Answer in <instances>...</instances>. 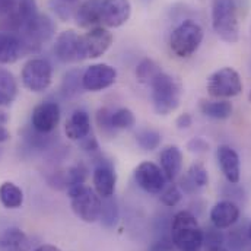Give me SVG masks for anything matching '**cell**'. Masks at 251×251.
Instances as JSON below:
<instances>
[{
  "instance_id": "cell-1",
  "label": "cell",
  "mask_w": 251,
  "mask_h": 251,
  "mask_svg": "<svg viewBox=\"0 0 251 251\" xmlns=\"http://www.w3.org/2000/svg\"><path fill=\"white\" fill-rule=\"evenodd\" d=\"M240 7L235 0H213L212 1V26L218 37L228 43L235 44L240 38Z\"/></svg>"
},
{
  "instance_id": "cell-2",
  "label": "cell",
  "mask_w": 251,
  "mask_h": 251,
  "mask_svg": "<svg viewBox=\"0 0 251 251\" xmlns=\"http://www.w3.org/2000/svg\"><path fill=\"white\" fill-rule=\"evenodd\" d=\"M171 240L180 251H199L203 247V229L191 212L180 210L173 216Z\"/></svg>"
},
{
  "instance_id": "cell-3",
  "label": "cell",
  "mask_w": 251,
  "mask_h": 251,
  "mask_svg": "<svg viewBox=\"0 0 251 251\" xmlns=\"http://www.w3.org/2000/svg\"><path fill=\"white\" fill-rule=\"evenodd\" d=\"M152 89V104L159 116H168L176 111L181 100V85L171 75L161 72L149 83Z\"/></svg>"
},
{
  "instance_id": "cell-4",
  "label": "cell",
  "mask_w": 251,
  "mask_h": 251,
  "mask_svg": "<svg viewBox=\"0 0 251 251\" xmlns=\"http://www.w3.org/2000/svg\"><path fill=\"white\" fill-rule=\"evenodd\" d=\"M201 41H203L201 26L193 19H186L178 26H176L174 31L171 32L170 49L177 57L187 59L199 50Z\"/></svg>"
},
{
  "instance_id": "cell-5",
  "label": "cell",
  "mask_w": 251,
  "mask_h": 251,
  "mask_svg": "<svg viewBox=\"0 0 251 251\" xmlns=\"http://www.w3.org/2000/svg\"><path fill=\"white\" fill-rule=\"evenodd\" d=\"M70 206L73 213L86 224H94L100 219L102 199L97 194L94 188L85 184L76 186L67 190Z\"/></svg>"
},
{
  "instance_id": "cell-6",
  "label": "cell",
  "mask_w": 251,
  "mask_h": 251,
  "mask_svg": "<svg viewBox=\"0 0 251 251\" xmlns=\"http://www.w3.org/2000/svg\"><path fill=\"white\" fill-rule=\"evenodd\" d=\"M54 32H56V25L53 19L47 15L38 13L34 19L25 22L16 35L22 38L28 51L31 53V51H37L43 43L49 41L54 35Z\"/></svg>"
},
{
  "instance_id": "cell-7",
  "label": "cell",
  "mask_w": 251,
  "mask_h": 251,
  "mask_svg": "<svg viewBox=\"0 0 251 251\" xmlns=\"http://www.w3.org/2000/svg\"><path fill=\"white\" fill-rule=\"evenodd\" d=\"M206 88L213 98H232L243 92V82L235 69L222 67L209 76Z\"/></svg>"
},
{
  "instance_id": "cell-8",
  "label": "cell",
  "mask_w": 251,
  "mask_h": 251,
  "mask_svg": "<svg viewBox=\"0 0 251 251\" xmlns=\"http://www.w3.org/2000/svg\"><path fill=\"white\" fill-rule=\"evenodd\" d=\"M24 86L31 92H44L53 80V67L44 59H31L24 64L21 72Z\"/></svg>"
},
{
  "instance_id": "cell-9",
  "label": "cell",
  "mask_w": 251,
  "mask_h": 251,
  "mask_svg": "<svg viewBox=\"0 0 251 251\" xmlns=\"http://www.w3.org/2000/svg\"><path fill=\"white\" fill-rule=\"evenodd\" d=\"M117 80V70L107 64V63H97L86 67V70L82 75V86L85 91L91 92H100L111 85H114Z\"/></svg>"
},
{
  "instance_id": "cell-10",
  "label": "cell",
  "mask_w": 251,
  "mask_h": 251,
  "mask_svg": "<svg viewBox=\"0 0 251 251\" xmlns=\"http://www.w3.org/2000/svg\"><path fill=\"white\" fill-rule=\"evenodd\" d=\"M54 56L62 63H76L85 60L82 49V35L73 29H66L59 34L54 44Z\"/></svg>"
},
{
  "instance_id": "cell-11",
  "label": "cell",
  "mask_w": 251,
  "mask_h": 251,
  "mask_svg": "<svg viewBox=\"0 0 251 251\" xmlns=\"http://www.w3.org/2000/svg\"><path fill=\"white\" fill-rule=\"evenodd\" d=\"M134 181L142 190H145L146 193H152V194H159L167 186V178L161 167L149 161H145L136 167Z\"/></svg>"
},
{
  "instance_id": "cell-12",
  "label": "cell",
  "mask_w": 251,
  "mask_h": 251,
  "mask_svg": "<svg viewBox=\"0 0 251 251\" xmlns=\"http://www.w3.org/2000/svg\"><path fill=\"white\" fill-rule=\"evenodd\" d=\"M114 41L113 34L104 26H95L82 35V49L85 59H98L108 51Z\"/></svg>"
},
{
  "instance_id": "cell-13",
  "label": "cell",
  "mask_w": 251,
  "mask_h": 251,
  "mask_svg": "<svg viewBox=\"0 0 251 251\" xmlns=\"http://www.w3.org/2000/svg\"><path fill=\"white\" fill-rule=\"evenodd\" d=\"M60 122V107L56 101L38 104L31 114V126L41 133H51Z\"/></svg>"
},
{
  "instance_id": "cell-14",
  "label": "cell",
  "mask_w": 251,
  "mask_h": 251,
  "mask_svg": "<svg viewBox=\"0 0 251 251\" xmlns=\"http://www.w3.org/2000/svg\"><path fill=\"white\" fill-rule=\"evenodd\" d=\"M131 15L130 0H104L101 24L107 28H119L125 25Z\"/></svg>"
},
{
  "instance_id": "cell-15",
  "label": "cell",
  "mask_w": 251,
  "mask_h": 251,
  "mask_svg": "<svg viewBox=\"0 0 251 251\" xmlns=\"http://www.w3.org/2000/svg\"><path fill=\"white\" fill-rule=\"evenodd\" d=\"M92 183H94V190L101 199L114 196L116 184H117V174L111 162L101 161L97 164L92 173Z\"/></svg>"
},
{
  "instance_id": "cell-16",
  "label": "cell",
  "mask_w": 251,
  "mask_h": 251,
  "mask_svg": "<svg viewBox=\"0 0 251 251\" xmlns=\"http://www.w3.org/2000/svg\"><path fill=\"white\" fill-rule=\"evenodd\" d=\"M212 225L219 229L232 228L240 221V207L232 200H221L210 209Z\"/></svg>"
},
{
  "instance_id": "cell-17",
  "label": "cell",
  "mask_w": 251,
  "mask_h": 251,
  "mask_svg": "<svg viewBox=\"0 0 251 251\" xmlns=\"http://www.w3.org/2000/svg\"><path fill=\"white\" fill-rule=\"evenodd\" d=\"M29 53L22 38L12 32H0V64L18 62L24 54Z\"/></svg>"
},
{
  "instance_id": "cell-18",
  "label": "cell",
  "mask_w": 251,
  "mask_h": 251,
  "mask_svg": "<svg viewBox=\"0 0 251 251\" xmlns=\"http://www.w3.org/2000/svg\"><path fill=\"white\" fill-rule=\"evenodd\" d=\"M216 158L221 167V171L224 173L228 183L238 184L240 176H241V167H240V156L238 153L228 145H221L216 151Z\"/></svg>"
},
{
  "instance_id": "cell-19",
  "label": "cell",
  "mask_w": 251,
  "mask_h": 251,
  "mask_svg": "<svg viewBox=\"0 0 251 251\" xmlns=\"http://www.w3.org/2000/svg\"><path fill=\"white\" fill-rule=\"evenodd\" d=\"M104 0H85L75 9V21L82 28H95L101 24Z\"/></svg>"
},
{
  "instance_id": "cell-20",
  "label": "cell",
  "mask_w": 251,
  "mask_h": 251,
  "mask_svg": "<svg viewBox=\"0 0 251 251\" xmlns=\"http://www.w3.org/2000/svg\"><path fill=\"white\" fill-rule=\"evenodd\" d=\"M66 137L75 142L91 134V117L85 110H75L64 123Z\"/></svg>"
},
{
  "instance_id": "cell-21",
  "label": "cell",
  "mask_w": 251,
  "mask_h": 251,
  "mask_svg": "<svg viewBox=\"0 0 251 251\" xmlns=\"http://www.w3.org/2000/svg\"><path fill=\"white\" fill-rule=\"evenodd\" d=\"M161 161V170L167 178V181L174 183V180L178 177L181 167H183V153L178 146H167L159 156Z\"/></svg>"
},
{
  "instance_id": "cell-22",
  "label": "cell",
  "mask_w": 251,
  "mask_h": 251,
  "mask_svg": "<svg viewBox=\"0 0 251 251\" xmlns=\"http://www.w3.org/2000/svg\"><path fill=\"white\" fill-rule=\"evenodd\" d=\"M31 238L19 228H6L0 232V251H29Z\"/></svg>"
},
{
  "instance_id": "cell-23",
  "label": "cell",
  "mask_w": 251,
  "mask_h": 251,
  "mask_svg": "<svg viewBox=\"0 0 251 251\" xmlns=\"http://www.w3.org/2000/svg\"><path fill=\"white\" fill-rule=\"evenodd\" d=\"M209 183V176L206 168L203 167V164H193L186 176L180 180V186L181 191H184L186 194H194L197 193L200 188H203Z\"/></svg>"
},
{
  "instance_id": "cell-24",
  "label": "cell",
  "mask_w": 251,
  "mask_h": 251,
  "mask_svg": "<svg viewBox=\"0 0 251 251\" xmlns=\"http://www.w3.org/2000/svg\"><path fill=\"white\" fill-rule=\"evenodd\" d=\"M18 97V83L15 76L4 69H0V107L10 105Z\"/></svg>"
},
{
  "instance_id": "cell-25",
  "label": "cell",
  "mask_w": 251,
  "mask_h": 251,
  "mask_svg": "<svg viewBox=\"0 0 251 251\" xmlns=\"http://www.w3.org/2000/svg\"><path fill=\"white\" fill-rule=\"evenodd\" d=\"M200 111L206 117L215 119V120H226L232 114V104L228 101H200Z\"/></svg>"
},
{
  "instance_id": "cell-26",
  "label": "cell",
  "mask_w": 251,
  "mask_h": 251,
  "mask_svg": "<svg viewBox=\"0 0 251 251\" xmlns=\"http://www.w3.org/2000/svg\"><path fill=\"white\" fill-rule=\"evenodd\" d=\"M0 203L6 209H18L24 203V191L15 183L4 181L0 186Z\"/></svg>"
},
{
  "instance_id": "cell-27",
  "label": "cell",
  "mask_w": 251,
  "mask_h": 251,
  "mask_svg": "<svg viewBox=\"0 0 251 251\" xmlns=\"http://www.w3.org/2000/svg\"><path fill=\"white\" fill-rule=\"evenodd\" d=\"M24 140L26 143V146L29 149H37V151H43L50 148L54 143V136H51V133H41L37 131L32 126H29V128H25L22 131Z\"/></svg>"
},
{
  "instance_id": "cell-28",
  "label": "cell",
  "mask_w": 251,
  "mask_h": 251,
  "mask_svg": "<svg viewBox=\"0 0 251 251\" xmlns=\"http://www.w3.org/2000/svg\"><path fill=\"white\" fill-rule=\"evenodd\" d=\"M100 221L105 228H114L119 222V204L114 196L102 199Z\"/></svg>"
},
{
  "instance_id": "cell-29",
  "label": "cell",
  "mask_w": 251,
  "mask_h": 251,
  "mask_svg": "<svg viewBox=\"0 0 251 251\" xmlns=\"http://www.w3.org/2000/svg\"><path fill=\"white\" fill-rule=\"evenodd\" d=\"M82 72L80 69H72L64 75L62 83V94L64 97H75L83 89L82 86Z\"/></svg>"
},
{
  "instance_id": "cell-30",
  "label": "cell",
  "mask_w": 251,
  "mask_h": 251,
  "mask_svg": "<svg viewBox=\"0 0 251 251\" xmlns=\"http://www.w3.org/2000/svg\"><path fill=\"white\" fill-rule=\"evenodd\" d=\"M162 72L161 66L152 59H143L142 62L137 64L136 67V77L140 83H146L149 85L156 75H159Z\"/></svg>"
},
{
  "instance_id": "cell-31",
  "label": "cell",
  "mask_w": 251,
  "mask_h": 251,
  "mask_svg": "<svg viewBox=\"0 0 251 251\" xmlns=\"http://www.w3.org/2000/svg\"><path fill=\"white\" fill-rule=\"evenodd\" d=\"M136 142L143 151H153L161 145L162 136L158 130L143 128V130L136 133Z\"/></svg>"
},
{
  "instance_id": "cell-32",
  "label": "cell",
  "mask_w": 251,
  "mask_h": 251,
  "mask_svg": "<svg viewBox=\"0 0 251 251\" xmlns=\"http://www.w3.org/2000/svg\"><path fill=\"white\" fill-rule=\"evenodd\" d=\"M88 177V167L83 162H77L66 170V188L76 187L85 184Z\"/></svg>"
},
{
  "instance_id": "cell-33",
  "label": "cell",
  "mask_w": 251,
  "mask_h": 251,
  "mask_svg": "<svg viewBox=\"0 0 251 251\" xmlns=\"http://www.w3.org/2000/svg\"><path fill=\"white\" fill-rule=\"evenodd\" d=\"M134 125H136V117L131 110L123 107V108L113 111V127L116 130L131 128Z\"/></svg>"
},
{
  "instance_id": "cell-34",
  "label": "cell",
  "mask_w": 251,
  "mask_h": 251,
  "mask_svg": "<svg viewBox=\"0 0 251 251\" xmlns=\"http://www.w3.org/2000/svg\"><path fill=\"white\" fill-rule=\"evenodd\" d=\"M250 240L249 237V226L246 228L244 225L235 226L229 235H228V246L234 250H241L247 246V241Z\"/></svg>"
},
{
  "instance_id": "cell-35",
  "label": "cell",
  "mask_w": 251,
  "mask_h": 251,
  "mask_svg": "<svg viewBox=\"0 0 251 251\" xmlns=\"http://www.w3.org/2000/svg\"><path fill=\"white\" fill-rule=\"evenodd\" d=\"M159 199H161V203L167 207H174L180 203L181 197H183V191L181 188L178 187L177 184L174 183H170V186H165L164 190L159 193Z\"/></svg>"
},
{
  "instance_id": "cell-36",
  "label": "cell",
  "mask_w": 251,
  "mask_h": 251,
  "mask_svg": "<svg viewBox=\"0 0 251 251\" xmlns=\"http://www.w3.org/2000/svg\"><path fill=\"white\" fill-rule=\"evenodd\" d=\"M224 243H225V237L219 228L210 226L207 229H203V246L206 249L224 247Z\"/></svg>"
},
{
  "instance_id": "cell-37",
  "label": "cell",
  "mask_w": 251,
  "mask_h": 251,
  "mask_svg": "<svg viewBox=\"0 0 251 251\" xmlns=\"http://www.w3.org/2000/svg\"><path fill=\"white\" fill-rule=\"evenodd\" d=\"M19 19H21V26L34 19L37 15H38V10H37V3L35 0H18V10H16Z\"/></svg>"
},
{
  "instance_id": "cell-38",
  "label": "cell",
  "mask_w": 251,
  "mask_h": 251,
  "mask_svg": "<svg viewBox=\"0 0 251 251\" xmlns=\"http://www.w3.org/2000/svg\"><path fill=\"white\" fill-rule=\"evenodd\" d=\"M97 125L104 134L113 136L116 133V128L113 127V111L107 107L100 108L97 111Z\"/></svg>"
},
{
  "instance_id": "cell-39",
  "label": "cell",
  "mask_w": 251,
  "mask_h": 251,
  "mask_svg": "<svg viewBox=\"0 0 251 251\" xmlns=\"http://www.w3.org/2000/svg\"><path fill=\"white\" fill-rule=\"evenodd\" d=\"M50 7L62 21H69L70 16L75 15V10L69 6V1L66 0H50Z\"/></svg>"
},
{
  "instance_id": "cell-40",
  "label": "cell",
  "mask_w": 251,
  "mask_h": 251,
  "mask_svg": "<svg viewBox=\"0 0 251 251\" xmlns=\"http://www.w3.org/2000/svg\"><path fill=\"white\" fill-rule=\"evenodd\" d=\"M187 149L191 153H206L209 152V143L203 137H194L187 143Z\"/></svg>"
},
{
  "instance_id": "cell-41",
  "label": "cell",
  "mask_w": 251,
  "mask_h": 251,
  "mask_svg": "<svg viewBox=\"0 0 251 251\" xmlns=\"http://www.w3.org/2000/svg\"><path fill=\"white\" fill-rule=\"evenodd\" d=\"M176 246L171 240V237H161L156 241H153L148 251H174Z\"/></svg>"
},
{
  "instance_id": "cell-42",
  "label": "cell",
  "mask_w": 251,
  "mask_h": 251,
  "mask_svg": "<svg viewBox=\"0 0 251 251\" xmlns=\"http://www.w3.org/2000/svg\"><path fill=\"white\" fill-rule=\"evenodd\" d=\"M18 10V0H0V16L7 18Z\"/></svg>"
},
{
  "instance_id": "cell-43",
  "label": "cell",
  "mask_w": 251,
  "mask_h": 251,
  "mask_svg": "<svg viewBox=\"0 0 251 251\" xmlns=\"http://www.w3.org/2000/svg\"><path fill=\"white\" fill-rule=\"evenodd\" d=\"M79 145H80V148H82L85 152H89V153L98 152V149H100L98 142H97V139H95L92 134H88L86 137H83L82 140H79Z\"/></svg>"
},
{
  "instance_id": "cell-44",
  "label": "cell",
  "mask_w": 251,
  "mask_h": 251,
  "mask_svg": "<svg viewBox=\"0 0 251 251\" xmlns=\"http://www.w3.org/2000/svg\"><path fill=\"white\" fill-rule=\"evenodd\" d=\"M191 125H193V119H191V116H190L188 113H184V114L178 116V119H177V122H176L177 128H180V130H186V128H188Z\"/></svg>"
},
{
  "instance_id": "cell-45",
  "label": "cell",
  "mask_w": 251,
  "mask_h": 251,
  "mask_svg": "<svg viewBox=\"0 0 251 251\" xmlns=\"http://www.w3.org/2000/svg\"><path fill=\"white\" fill-rule=\"evenodd\" d=\"M10 137V133L7 131V128L0 123V143H4L6 140H9Z\"/></svg>"
},
{
  "instance_id": "cell-46",
  "label": "cell",
  "mask_w": 251,
  "mask_h": 251,
  "mask_svg": "<svg viewBox=\"0 0 251 251\" xmlns=\"http://www.w3.org/2000/svg\"><path fill=\"white\" fill-rule=\"evenodd\" d=\"M32 251H62L59 247H56V246H50V244H44V246H40L38 249H35V250Z\"/></svg>"
},
{
  "instance_id": "cell-47",
  "label": "cell",
  "mask_w": 251,
  "mask_h": 251,
  "mask_svg": "<svg viewBox=\"0 0 251 251\" xmlns=\"http://www.w3.org/2000/svg\"><path fill=\"white\" fill-rule=\"evenodd\" d=\"M204 251H228V250H225L224 247H215V249H206Z\"/></svg>"
},
{
  "instance_id": "cell-48",
  "label": "cell",
  "mask_w": 251,
  "mask_h": 251,
  "mask_svg": "<svg viewBox=\"0 0 251 251\" xmlns=\"http://www.w3.org/2000/svg\"><path fill=\"white\" fill-rule=\"evenodd\" d=\"M6 120H7V117L4 116V113H1V111H0V123L3 125V123H4Z\"/></svg>"
},
{
  "instance_id": "cell-49",
  "label": "cell",
  "mask_w": 251,
  "mask_h": 251,
  "mask_svg": "<svg viewBox=\"0 0 251 251\" xmlns=\"http://www.w3.org/2000/svg\"><path fill=\"white\" fill-rule=\"evenodd\" d=\"M249 237H250V241H251V222H250V225H249Z\"/></svg>"
},
{
  "instance_id": "cell-50",
  "label": "cell",
  "mask_w": 251,
  "mask_h": 251,
  "mask_svg": "<svg viewBox=\"0 0 251 251\" xmlns=\"http://www.w3.org/2000/svg\"><path fill=\"white\" fill-rule=\"evenodd\" d=\"M66 1H69V3H73V1H76V0H66Z\"/></svg>"
},
{
  "instance_id": "cell-51",
  "label": "cell",
  "mask_w": 251,
  "mask_h": 251,
  "mask_svg": "<svg viewBox=\"0 0 251 251\" xmlns=\"http://www.w3.org/2000/svg\"><path fill=\"white\" fill-rule=\"evenodd\" d=\"M235 1H237V3H240V4H241V1H243V0H235Z\"/></svg>"
},
{
  "instance_id": "cell-52",
  "label": "cell",
  "mask_w": 251,
  "mask_h": 251,
  "mask_svg": "<svg viewBox=\"0 0 251 251\" xmlns=\"http://www.w3.org/2000/svg\"><path fill=\"white\" fill-rule=\"evenodd\" d=\"M249 100H250V102H251V91H250V95H249Z\"/></svg>"
}]
</instances>
